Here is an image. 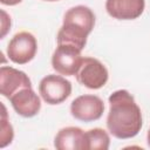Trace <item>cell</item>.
<instances>
[{
    "mask_svg": "<svg viewBox=\"0 0 150 150\" xmlns=\"http://www.w3.org/2000/svg\"><path fill=\"white\" fill-rule=\"evenodd\" d=\"M108 102V131L118 139L135 137L142 129L143 120L141 108L137 105L134 96L128 90L120 89L109 96Z\"/></svg>",
    "mask_w": 150,
    "mask_h": 150,
    "instance_id": "cell-1",
    "label": "cell"
},
{
    "mask_svg": "<svg viewBox=\"0 0 150 150\" xmlns=\"http://www.w3.org/2000/svg\"><path fill=\"white\" fill-rule=\"evenodd\" d=\"M95 26L94 12L84 6L70 7L63 15V22L56 35L57 45H69L82 50L87 43V38Z\"/></svg>",
    "mask_w": 150,
    "mask_h": 150,
    "instance_id": "cell-2",
    "label": "cell"
},
{
    "mask_svg": "<svg viewBox=\"0 0 150 150\" xmlns=\"http://www.w3.org/2000/svg\"><path fill=\"white\" fill-rule=\"evenodd\" d=\"M76 81L88 89L102 88L109 77L107 67L97 59L84 56L80 64L77 73L75 74Z\"/></svg>",
    "mask_w": 150,
    "mask_h": 150,
    "instance_id": "cell-3",
    "label": "cell"
},
{
    "mask_svg": "<svg viewBox=\"0 0 150 150\" xmlns=\"http://www.w3.org/2000/svg\"><path fill=\"white\" fill-rule=\"evenodd\" d=\"M38 52V41L29 32L16 33L7 45V56L16 64H26L34 59Z\"/></svg>",
    "mask_w": 150,
    "mask_h": 150,
    "instance_id": "cell-4",
    "label": "cell"
},
{
    "mask_svg": "<svg viewBox=\"0 0 150 150\" xmlns=\"http://www.w3.org/2000/svg\"><path fill=\"white\" fill-rule=\"evenodd\" d=\"M39 94L42 100L52 105L64 102L71 94V83L61 75L49 74L39 83Z\"/></svg>",
    "mask_w": 150,
    "mask_h": 150,
    "instance_id": "cell-5",
    "label": "cell"
},
{
    "mask_svg": "<svg viewBox=\"0 0 150 150\" xmlns=\"http://www.w3.org/2000/svg\"><path fill=\"white\" fill-rule=\"evenodd\" d=\"M79 48L69 45H57L52 55L53 69L64 76H73L77 73L82 62V56Z\"/></svg>",
    "mask_w": 150,
    "mask_h": 150,
    "instance_id": "cell-6",
    "label": "cell"
},
{
    "mask_svg": "<svg viewBox=\"0 0 150 150\" xmlns=\"http://www.w3.org/2000/svg\"><path fill=\"white\" fill-rule=\"evenodd\" d=\"M104 111L103 101L96 95H81L73 100L70 104V114L74 118L82 122H93L102 117Z\"/></svg>",
    "mask_w": 150,
    "mask_h": 150,
    "instance_id": "cell-7",
    "label": "cell"
},
{
    "mask_svg": "<svg viewBox=\"0 0 150 150\" xmlns=\"http://www.w3.org/2000/svg\"><path fill=\"white\" fill-rule=\"evenodd\" d=\"M27 87H32V82L26 73L8 66L0 68V93L2 96L9 98L15 93Z\"/></svg>",
    "mask_w": 150,
    "mask_h": 150,
    "instance_id": "cell-8",
    "label": "cell"
},
{
    "mask_svg": "<svg viewBox=\"0 0 150 150\" xmlns=\"http://www.w3.org/2000/svg\"><path fill=\"white\" fill-rule=\"evenodd\" d=\"M8 100L15 112L26 118L38 115L41 109L40 97L33 90L32 87L22 88L13 96H11Z\"/></svg>",
    "mask_w": 150,
    "mask_h": 150,
    "instance_id": "cell-9",
    "label": "cell"
},
{
    "mask_svg": "<svg viewBox=\"0 0 150 150\" xmlns=\"http://www.w3.org/2000/svg\"><path fill=\"white\" fill-rule=\"evenodd\" d=\"M145 0H107V13L117 20H135L142 15Z\"/></svg>",
    "mask_w": 150,
    "mask_h": 150,
    "instance_id": "cell-10",
    "label": "cell"
},
{
    "mask_svg": "<svg viewBox=\"0 0 150 150\" xmlns=\"http://www.w3.org/2000/svg\"><path fill=\"white\" fill-rule=\"evenodd\" d=\"M54 146L59 150H88L86 132L79 127H66L57 131Z\"/></svg>",
    "mask_w": 150,
    "mask_h": 150,
    "instance_id": "cell-11",
    "label": "cell"
},
{
    "mask_svg": "<svg viewBox=\"0 0 150 150\" xmlns=\"http://www.w3.org/2000/svg\"><path fill=\"white\" fill-rule=\"evenodd\" d=\"M88 150H107L110 144V137L102 128H94L86 131Z\"/></svg>",
    "mask_w": 150,
    "mask_h": 150,
    "instance_id": "cell-12",
    "label": "cell"
},
{
    "mask_svg": "<svg viewBox=\"0 0 150 150\" xmlns=\"http://www.w3.org/2000/svg\"><path fill=\"white\" fill-rule=\"evenodd\" d=\"M2 108V112H1V132H0V146L5 148L8 144L12 143L13 137H14V132H13V127L9 123L8 116H7V111H6V107L4 104H1Z\"/></svg>",
    "mask_w": 150,
    "mask_h": 150,
    "instance_id": "cell-13",
    "label": "cell"
},
{
    "mask_svg": "<svg viewBox=\"0 0 150 150\" xmlns=\"http://www.w3.org/2000/svg\"><path fill=\"white\" fill-rule=\"evenodd\" d=\"M1 15H2V18H1V35H0V38L4 39L5 35L7 34V32L11 29V16H8L4 9L1 11Z\"/></svg>",
    "mask_w": 150,
    "mask_h": 150,
    "instance_id": "cell-14",
    "label": "cell"
},
{
    "mask_svg": "<svg viewBox=\"0 0 150 150\" xmlns=\"http://www.w3.org/2000/svg\"><path fill=\"white\" fill-rule=\"evenodd\" d=\"M22 0H0V2L2 5H6V6H15L18 4H20Z\"/></svg>",
    "mask_w": 150,
    "mask_h": 150,
    "instance_id": "cell-15",
    "label": "cell"
},
{
    "mask_svg": "<svg viewBox=\"0 0 150 150\" xmlns=\"http://www.w3.org/2000/svg\"><path fill=\"white\" fill-rule=\"evenodd\" d=\"M146 142H148V145L150 146V128H149L148 134H146Z\"/></svg>",
    "mask_w": 150,
    "mask_h": 150,
    "instance_id": "cell-16",
    "label": "cell"
},
{
    "mask_svg": "<svg viewBox=\"0 0 150 150\" xmlns=\"http://www.w3.org/2000/svg\"><path fill=\"white\" fill-rule=\"evenodd\" d=\"M43 1H48V2H54V1H60V0H43Z\"/></svg>",
    "mask_w": 150,
    "mask_h": 150,
    "instance_id": "cell-17",
    "label": "cell"
}]
</instances>
